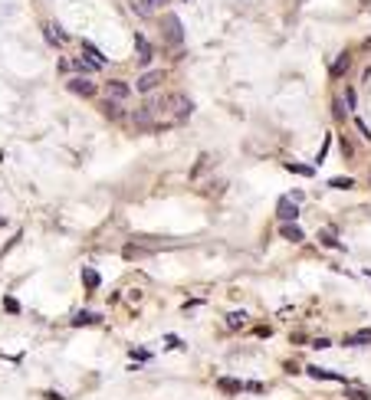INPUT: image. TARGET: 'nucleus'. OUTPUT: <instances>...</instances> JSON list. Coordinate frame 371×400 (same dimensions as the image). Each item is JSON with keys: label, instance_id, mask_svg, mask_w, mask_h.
Wrapping results in <instances>:
<instances>
[{"label": "nucleus", "instance_id": "3", "mask_svg": "<svg viewBox=\"0 0 371 400\" xmlns=\"http://www.w3.org/2000/svg\"><path fill=\"white\" fill-rule=\"evenodd\" d=\"M276 213H279V220H283V223H296V220H299V207H296V200L283 197V200H279V207H276Z\"/></svg>", "mask_w": 371, "mask_h": 400}, {"label": "nucleus", "instance_id": "13", "mask_svg": "<svg viewBox=\"0 0 371 400\" xmlns=\"http://www.w3.org/2000/svg\"><path fill=\"white\" fill-rule=\"evenodd\" d=\"M82 56H89V59H92V63H99V66H105V56L99 53V46L89 43V40H82Z\"/></svg>", "mask_w": 371, "mask_h": 400}, {"label": "nucleus", "instance_id": "24", "mask_svg": "<svg viewBox=\"0 0 371 400\" xmlns=\"http://www.w3.org/2000/svg\"><path fill=\"white\" fill-rule=\"evenodd\" d=\"M355 98H358V95H355V89H345V102H348L345 108H351V112H355V108H358V105H355Z\"/></svg>", "mask_w": 371, "mask_h": 400}, {"label": "nucleus", "instance_id": "10", "mask_svg": "<svg viewBox=\"0 0 371 400\" xmlns=\"http://www.w3.org/2000/svg\"><path fill=\"white\" fill-rule=\"evenodd\" d=\"M279 233H283L289 243H302V239H306V233L296 227V223H283V227H279Z\"/></svg>", "mask_w": 371, "mask_h": 400}, {"label": "nucleus", "instance_id": "21", "mask_svg": "<svg viewBox=\"0 0 371 400\" xmlns=\"http://www.w3.org/2000/svg\"><path fill=\"white\" fill-rule=\"evenodd\" d=\"M286 167H289L293 174H302V177H312V167H309V164H293V161H289Z\"/></svg>", "mask_w": 371, "mask_h": 400}, {"label": "nucleus", "instance_id": "19", "mask_svg": "<svg viewBox=\"0 0 371 400\" xmlns=\"http://www.w3.org/2000/svg\"><path fill=\"white\" fill-rule=\"evenodd\" d=\"M319 239H322L325 246H332V249H342V243L335 239V233H332V230H322V233H319Z\"/></svg>", "mask_w": 371, "mask_h": 400}, {"label": "nucleus", "instance_id": "2", "mask_svg": "<svg viewBox=\"0 0 371 400\" xmlns=\"http://www.w3.org/2000/svg\"><path fill=\"white\" fill-rule=\"evenodd\" d=\"M105 95H109L112 102H125V98L131 95V89L125 86L122 79H109V82H105Z\"/></svg>", "mask_w": 371, "mask_h": 400}, {"label": "nucleus", "instance_id": "16", "mask_svg": "<svg viewBox=\"0 0 371 400\" xmlns=\"http://www.w3.org/2000/svg\"><path fill=\"white\" fill-rule=\"evenodd\" d=\"M174 102H177V115H181V118L194 112V102H191V98H184V95H174Z\"/></svg>", "mask_w": 371, "mask_h": 400}, {"label": "nucleus", "instance_id": "20", "mask_svg": "<svg viewBox=\"0 0 371 400\" xmlns=\"http://www.w3.org/2000/svg\"><path fill=\"white\" fill-rule=\"evenodd\" d=\"M82 279H86V285H89V289H99V282H102L96 269H82Z\"/></svg>", "mask_w": 371, "mask_h": 400}, {"label": "nucleus", "instance_id": "7", "mask_svg": "<svg viewBox=\"0 0 371 400\" xmlns=\"http://www.w3.org/2000/svg\"><path fill=\"white\" fill-rule=\"evenodd\" d=\"M69 69H76L79 76H86V72H99V63H92L89 56H76V59H69Z\"/></svg>", "mask_w": 371, "mask_h": 400}, {"label": "nucleus", "instance_id": "11", "mask_svg": "<svg viewBox=\"0 0 371 400\" xmlns=\"http://www.w3.org/2000/svg\"><path fill=\"white\" fill-rule=\"evenodd\" d=\"M135 46H138V59H142V63H148V59H151V43H148V40H145L142 33H135Z\"/></svg>", "mask_w": 371, "mask_h": 400}, {"label": "nucleus", "instance_id": "12", "mask_svg": "<svg viewBox=\"0 0 371 400\" xmlns=\"http://www.w3.org/2000/svg\"><path fill=\"white\" fill-rule=\"evenodd\" d=\"M348 66H351V56H348V53H342L339 59H335V63H332V69H328V76H332V79H339L342 72H345V69H348Z\"/></svg>", "mask_w": 371, "mask_h": 400}, {"label": "nucleus", "instance_id": "23", "mask_svg": "<svg viewBox=\"0 0 371 400\" xmlns=\"http://www.w3.org/2000/svg\"><path fill=\"white\" fill-rule=\"evenodd\" d=\"M102 112H105L109 118H119V102H112V98H105V105H102Z\"/></svg>", "mask_w": 371, "mask_h": 400}, {"label": "nucleus", "instance_id": "18", "mask_svg": "<svg viewBox=\"0 0 371 400\" xmlns=\"http://www.w3.org/2000/svg\"><path fill=\"white\" fill-rule=\"evenodd\" d=\"M227 325H230V328H243V325H247V312H230L227 315Z\"/></svg>", "mask_w": 371, "mask_h": 400}, {"label": "nucleus", "instance_id": "14", "mask_svg": "<svg viewBox=\"0 0 371 400\" xmlns=\"http://www.w3.org/2000/svg\"><path fill=\"white\" fill-rule=\"evenodd\" d=\"M217 387L227 390V394H240L243 390V380H233V377H217Z\"/></svg>", "mask_w": 371, "mask_h": 400}, {"label": "nucleus", "instance_id": "17", "mask_svg": "<svg viewBox=\"0 0 371 400\" xmlns=\"http://www.w3.org/2000/svg\"><path fill=\"white\" fill-rule=\"evenodd\" d=\"M345 397H348V400H371V390H365V387H348V390H345Z\"/></svg>", "mask_w": 371, "mask_h": 400}, {"label": "nucleus", "instance_id": "15", "mask_svg": "<svg viewBox=\"0 0 371 400\" xmlns=\"http://www.w3.org/2000/svg\"><path fill=\"white\" fill-rule=\"evenodd\" d=\"M99 322H102V315H96V312H79L73 318V325H99Z\"/></svg>", "mask_w": 371, "mask_h": 400}, {"label": "nucleus", "instance_id": "26", "mask_svg": "<svg viewBox=\"0 0 371 400\" xmlns=\"http://www.w3.org/2000/svg\"><path fill=\"white\" fill-rule=\"evenodd\" d=\"M0 227H3V216H0Z\"/></svg>", "mask_w": 371, "mask_h": 400}, {"label": "nucleus", "instance_id": "8", "mask_svg": "<svg viewBox=\"0 0 371 400\" xmlns=\"http://www.w3.org/2000/svg\"><path fill=\"white\" fill-rule=\"evenodd\" d=\"M309 377H316V380H339V384H345L348 387V380L342 377V374H335V371H325V368H306Z\"/></svg>", "mask_w": 371, "mask_h": 400}, {"label": "nucleus", "instance_id": "22", "mask_svg": "<svg viewBox=\"0 0 371 400\" xmlns=\"http://www.w3.org/2000/svg\"><path fill=\"white\" fill-rule=\"evenodd\" d=\"M328 184H332V187H339V190H348V187H355V181H351V177H332Z\"/></svg>", "mask_w": 371, "mask_h": 400}, {"label": "nucleus", "instance_id": "6", "mask_svg": "<svg viewBox=\"0 0 371 400\" xmlns=\"http://www.w3.org/2000/svg\"><path fill=\"white\" fill-rule=\"evenodd\" d=\"M69 92H76V95H86V98H92V95H96V82H92V79H82V76H76V79H69Z\"/></svg>", "mask_w": 371, "mask_h": 400}, {"label": "nucleus", "instance_id": "9", "mask_svg": "<svg viewBox=\"0 0 371 400\" xmlns=\"http://www.w3.org/2000/svg\"><path fill=\"white\" fill-rule=\"evenodd\" d=\"M43 36L49 46H63L66 43V33L63 30H53V23H43Z\"/></svg>", "mask_w": 371, "mask_h": 400}, {"label": "nucleus", "instance_id": "1", "mask_svg": "<svg viewBox=\"0 0 371 400\" xmlns=\"http://www.w3.org/2000/svg\"><path fill=\"white\" fill-rule=\"evenodd\" d=\"M161 30H164V40L171 46H181L184 43V30H181V17H174V13H168L161 20Z\"/></svg>", "mask_w": 371, "mask_h": 400}, {"label": "nucleus", "instance_id": "25", "mask_svg": "<svg viewBox=\"0 0 371 400\" xmlns=\"http://www.w3.org/2000/svg\"><path fill=\"white\" fill-rule=\"evenodd\" d=\"M355 125H358V131H361V135H365V138H371V131H368V125H365V121H361V118H355Z\"/></svg>", "mask_w": 371, "mask_h": 400}, {"label": "nucleus", "instance_id": "5", "mask_svg": "<svg viewBox=\"0 0 371 400\" xmlns=\"http://www.w3.org/2000/svg\"><path fill=\"white\" fill-rule=\"evenodd\" d=\"M161 79H164L161 69H151V72H145V76L138 79V82H135V89H138V92H151V89L161 86Z\"/></svg>", "mask_w": 371, "mask_h": 400}, {"label": "nucleus", "instance_id": "4", "mask_svg": "<svg viewBox=\"0 0 371 400\" xmlns=\"http://www.w3.org/2000/svg\"><path fill=\"white\" fill-rule=\"evenodd\" d=\"M164 3H168V0H128V7L135 13H142V17H151L154 10H161Z\"/></svg>", "mask_w": 371, "mask_h": 400}]
</instances>
